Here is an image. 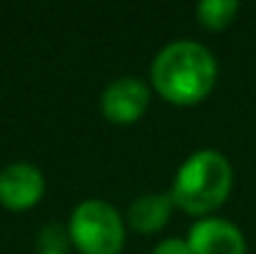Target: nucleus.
Returning <instances> with one entry per match:
<instances>
[{
	"label": "nucleus",
	"mask_w": 256,
	"mask_h": 254,
	"mask_svg": "<svg viewBox=\"0 0 256 254\" xmlns=\"http://www.w3.org/2000/svg\"><path fill=\"white\" fill-rule=\"evenodd\" d=\"M216 80V63L199 43L179 40L167 45L154 65L152 83L164 100L174 105H194L209 95Z\"/></svg>",
	"instance_id": "nucleus-1"
},
{
	"label": "nucleus",
	"mask_w": 256,
	"mask_h": 254,
	"mask_svg": "<svg viewBox=\"0 0 256 254\" xmlns=\"http://www.w3.org/2000/svg\"><path fill=\"white\" fill-rule=\"evenodd\" d=\"M232 192V167L224 155L214 150L194 152L176 172L172 199L192 214L216 209Z\"/></svg>",
	"instance_id": "nucleus-2"
},
{
	"label": "nucleus",
	"mask_w": 256,
	"mask_h": 254,
	"mask_svg": "<svg viewBox=\"0 0 256 254\" xmlns=\"http://www.w3.org/2000/svg\"><path fill=\"white\" fill-rule=\"evenodd\" d=\"M70 237L82 254H117L124 244V227L114 207L90 199L72 212Z\"/></svg>",
	"instance_id": "nucleus-3"
},
{
	"label": "nucleus",
	"mask_w": 256,
	"mask_h": 254,
	"mask_svg": "<svg viewBox=\"0 0 256 254\" xmlns=\"http://www.w3.org/2000/svg\"><path fill=\"white\" fill-rule=\"evenodd\" d=\"M150 90L137 78H122L104 87L102 92V112L110 122L130 125L140 120V115L147 110Z\"/></svg>",
	"instance_id": "nucleus-4"
},
{
	"label": "nucleus",
	"mask_w": 256,
	"mask_h": 254,
	"mask_svg": "<svg viewBox=\"0 0 256 254\" xmlns=\"http://www.w3.org/2000/svg\"><path fill=\"white\" fill-rule=\"evenodd\" d=\"M192 254H246L244 234L226 219H202L189 232Z\"/></svg>",
	"instance_id": "nucleus-5"
},
{
	"label": "nucleus",
	"mask_w": 256,
	"mask_h": 254,
	"mask_svg": "<svg viewBox=\"0 0 256 254\" xmlns=\"http://www.w3.org/2000/svg\"><path fill=\"white\" fill-rule=\"evenodd\" d=\"M45 192V179L32 165H10L0 172V202L10 209L32 207Z\"/></svg>",
	"instance_id": "nucleus-6"
},
{
	"label": "nucleus",
	"mask_w": 256,
	"mask_h": 254,
	"mask_svg": "<svg viewBox=\"0 0 256 254\" xmlns=\"http://www.w3.org/2000/svg\"><path fill=\"white\" fill-rule=\"evenodd\" d=\"M172 194H144L132 202L127 219L137 232H157L167 224L172 214Z\"/></svg>",
	"instance_id": "nucleus-7"
},
{
	"label": "nucleus",
	"mask_w": 256,
	"mask_h": 254,
	"mask_svg": "<svg viewBox=\"0 0 256 254\" xmlns=\"http://www.w3.org/2000/svg\"><path fill=\"white\" fill-rule=\"evenodd\" d=\"M236 10H239V3L234 0H204L196 5V18L204 28L222 30L234 20Z\"/></svg>",
	"instance_id": "nucleus-8"
},
{
	"label": "nucleus",
	"mask_w": 256,
	"mask_h": 254,
	"mask_svg": "<svg viewBox=\"0 0 256 254\" xmlns=\"http://www.w3.org/2000/svg\"><path fill=\"white\" fill-rule=\"evenodd\" d=\"M154 254H192V247H189V242L172 237V239H164L162 244H157Z\"/></svg>",
	"instance_id": "nucleus-9"
},
{
	"label": "nucleus",
	"mask_w": 256,
	"mask_h": 254,
	"mask_svg": "<svg viewBox=\"0 0 256 254\" xmlns=\"http://www.w3.org/2000/svg\"><path fill=\"white\" fill-rule=\"evenodd\" d=\"M42 254H62V252H58V249H48V252H42Z\"/></svg>",
	"instance_id": "nucleus-10"
}]
</instances>
